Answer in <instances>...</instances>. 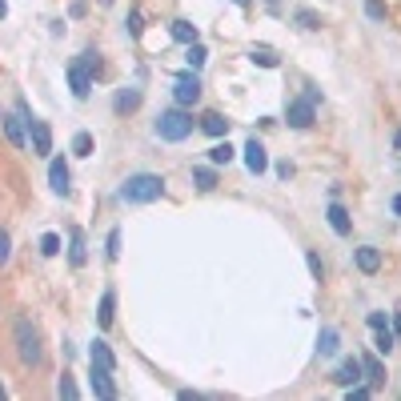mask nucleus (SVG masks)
I'll list each match as a JSON object with an SVG mask.
<instances>
[{
	"label": "nucleus",
	"mask_w": 401,
	"mask_h": 401,
	"mask_svg": "<svg viewBox=\"0 0 401 401\" xmlns=\"http://www.w3.org/2000/svg\"><path fill=\"white\" fill-rule=\"evenodd\" d=\"M188 133H193V116L185 113V104L161 113V121H157V137H161V140H185Z\"/></svg>",
	"instance_id": "obj_3"
},
{
	"label": "nucleus",
	"mask_w": 401,
	"mask_h": 401,
	"mask_svg": "<svg viewBox=\"0 0 401 401\" xmlns=\"http://www.w3.org/2000/svg\"><path fill=\"white\" fill-rule=\"evenodd\" d=\"M88 357H92L97 365H104V369H116V357H113V349H109V341H92Z\"/></svg>",
	"instance_id": "obj_20"
},
{
	"label": "nucleus",
	"mask_w": 401,
	"mask_h": 401,
	"mask_svg": "<svg viewBox=\"0 0 401 401\" xmlns=\"http://www.w3.org/2000/svg\"><path fill=\"white\" fill-rule=\"evenodd\" d=\"M365 397H369V389L365 385H349V401H365Z\"/></svg>",
	"instance_id": "obj_35"
},
{
	"label": "nucleus",
	"mask_w": 401,
	"mask_h": 401,
	"mask_svg": "<svg viewBox=\"0 0 401 401\" xmlns=\"http://www.w3.org/2000/svg\"><path fill=\"white\" fill-rule=\"evenodd\" d=\"M393 333H397V337H401V313L393 317Z\"/></svg>",
	"instance_id": "obj_37"
},
{
	"label": "nucleus",
	"mask_w": 401,
	"mask_h": 401,
	"mask_svg": "<svg viewBox=\"0 0 401 401\" xmlns=\"http://www.w3.org/2000/svg\"><path fill=\"white\" fill-rule=\"evenodd\" d=\"M85 257H88V253H85V233H80V229H68V261L80 269Z\"/></svg>",
	"instance_id": "obj_15"
},
{
	"label": "nucleus",
	"mask_w": 401,
	"mask_h": 401,
	"mask_svg": "<svg viewBox=\"0 0 401 401\" xmlns=\"http://www.w3.org/2000/svg\"><path fill=\"white\" fill-rule=\"evenodd\" d=\"M113 317H116V297H113V289H104V293H100V309H97V325L109 329Z\"/></svg>",
	"instance_id": "obj_14"
},
{
	"label": "nucleus",
	"mask_w": 401,
	"mask_h": 401,
	"mask_svg": "<svg viewBox=\"0 0 401 401\" xmlns=\"http://www.w3.org/2000/svg\"><path fill=\"white\" fill-rule=\"evenodd\" d=\"M185 61H188V68H200V64L209 61V52H205V44H200V40H193V44H188Z\"/></svg>",
	"instance_id": "obj_26"
},
{
	"label": "nucleus",
	"mask_w": 401,
	"mask_h": 401,
	"mask_svg": "<svg viewBox=\"0 0 401 401\" xmlns=\"http://www.w3.org/2000/svg\"><path fill=\"white\" fill-rule=\"evenodd\" d=\"M8 257H13V241H8L4 229H0V265H8Z\"/></svg>",
	"instance_id": "obj_33"
},
{
	"label": "nucleus",
	"mask_w": 401,
	"mask_h": 401,
	"mask_svg": "<svg viewBox=\"0 0 401 401\" xmlns=\"http://www.w3.org/2000/svg\"><path fill=\"white\" fill-rule=\"evenodd\" d=\"M353 261H357L361 273H377V269H381V253H377L373 245H361V249L353 253Z\"/></svg>",
	"instance_id": "obj_13"
},
{
	"label": "nucleus",
	"mask_w": 401,
	"mask_h": 401,
	"mask_svg": "<svg viewBox=\"0 0 401 401\" xmlns=\"http://www.w3.org/2000/svg\"><path fill=\"white\" fill-rule=\"evenodd\" d=\"M173 40L193 44V40H197V25H188V20H173Z\"/></svg>",
	"instance_id": "obj_24"
},
{
	"label": "nucleus",
	"mask_w": 401,
	"mask_h": 401,
	"mask_svg": "<svg viewBox=\"0 0 401 401\" xmlns=\"http://www.w3.org/2000/svg\"><path fill=\"white\" fill-rule=\"evenodd\" d=\"M233 4H237V8H249V0H233Z\"/></svg>",
	"instance_id": "obj_39"
},
{
	"label": "nucleus",
	"mask_w": 401,
	"mask_h": 401,
	"mask_svg": "<svg viewBox=\"0 0 401 401\" xmlns=\"http://www.w3.org/2000/svg\"><path fill=\"white\" fill-rule=\"evenodd\" d=\"M88 389H92V397H100V401H113V397H116L113 369H104V365H97V361H92V373H88Z\"/></svg>",
	"instance_id": "obj_5"
},
{
	"label": "nucleus",
	"mask_w": 401,
	"mask_h": 401,
	"mask_svg": "<svg viewBox=\"0 0 401 401\" xmlns=\"http://www.w3.org/2000/svg\"><path fill=\"white\" fill-rule=\"evenodd\" d=\"M68 85H73V97H88V88H92V68L85 61H73L68 64Z\"/></svg>",
	"instance_id": "obj_9"
},
{
	"label": "nucleus",
	"mask_w": 401,
	"mask_h": 401,
	"mask_svg": "<svg viewBox=\"0 0 401 401\" xmlns=\"http://www.w3.org/2000/svg\"><path fill=\"white\" fill-rule=\"evenodd\" d=\"M337 349H341V333H337V329H321V337H317V353H321V357H333Z\"/></svg>",
	"instance_id": "obj_18"
},
{
	"label": "nucleus",
	"mask_w": 401,
	"mask_h": 401,
	"mask_svg": "<svg viewBox=\"0 0 401 401\" xmlns=\"http://www.w3.org/2000/svg\"><path fill=\"white\" fill-rule=\"evenodd\" d=\"M161 197H164V181L157 173H133L121 185V200H128V205H149V200Z\"/></svg>",
	"instance_id": "obj_1"
},
{
	"label": "nucleus",
	"mask_w": 401,
	"mask_h": 401,
	"mask_svg": "<svg viewBox=\"0 0 401 401\" xmlns=\"http://www.w3.org/2000/svg\"><path fill=\"white\" fill-rule=\"evenodd\" d=\"M49 185H52V193H68V164H64V157H56V161L49 164Z\"/></svg>",
	"instance_id": "obj_12"
},
{
	"label": "nucleus",
	"mask_w": 401,
	"mask_h": 401,
	"mask_svg": "<svg viewBox=\"0 0 401 401\" xmlns=\"http://www.w3.org/2000/svg\"><path fill=\"white\" fill-rule=\"evenodd\" d=\"M297 20H301L305 28H321V25H317V16H313V13H297Z\"/></svg>",
	"instance_id": "obj_36"
},
{
	"label": "nucleus",
	"mask_w": 401,
	"mask_h": 401,
	"mask_svg": "<svg viewBox=\"0 0 401 401\" xmlns=\"http://www.w3.org/2000/svg\"><path fill=\"white\" fill-rule=\"evenodd\" d=\"M0 121H4V137H8V145H13V149H25L28 145V121H32L25 104H20V113H8V116H0Z\"/></svg>",
	"instance_id": "obj_4"
},
{
	"label": "nucleus",
	"mask_w": 401,
	"mask_h": 401,
	"mask_svg": "<svg viewBox=\"0 0 401 401\" xmlns=\"http://www.w3.org/2000/svg\"><path fill=\"white\" fill-rule=\"evenodd\" d=\"M305 265H309V273H313V277H317V281H321V273H325V269H321V257H317V253H313V249L305 253Z\"/></svg>",
	"instance_id": "obj_32"
},
{
	"label": "nucleus",
	"mask_w": 401,
	"mask_h": 401,
	"mask_svg": "<svg viewBox=\"0 0 401 401\" xmlns=\"http://www.w3.org/2000/svg\"><path fill=\"white\" fill-rule=\"evenodd\" d=\"M173 97H176V104H197V100H200V80L193 73L176 76V80H173Z\"/></svg>",
	"instance_id": "obj_6"
},
{
	"label": "nucleus",
	"mask_w": 401,
	"mask_h": 401,
	"mask_svg": "<svg viewBox=\"0 0 401 401\" xmlns=\"http://www.w3.org/2000/svg\"><path fill=\"white\" fill-rule=\"evenodd\" d=\"M389 325V313H369V329H381Z\"/></svg>",
	"instance_id": "obj_34"
},
{
	"label": "nucleus",
	"mask_w": 401,
	"mask_h": 401,
	"mask_svg": "<svg viewBox=\"0 0 401 401\" xmlns=\"http://www.w3.org/2000/svg\"><path fill=\"white\" fill-rule=\"evenodd\" d=\"M137 104H140V88H121V92H116V100H113L116 113H133Z\"/></svg>",
	"instance_id": "obj_19"
},
{
	"label": "nucleus",
	"mask_w": 401,
	"mask_h": 401,
	"mask_svg": "<svg viewBox=\"0 0 401 401\" xmlns=\"http://www.w3.org/2000/svg\"><path fill=\"white\" fill-rule=\"evenodd\" d=\"M73 152H76V157H92V137H88V133H76V137H73Z\"/></svg>",
	"instance_id": "obj_28"
},
{
	"label": "nucleus",
	"mask_w": 401,
	"mask_h": 401,
	"mask_svg": "<svg viewBox=\"0 0 401 401\" xmlns=\"http://www.w3.org/2000/svg\"><path fill=\"white\" fill-rule=\"evenodd\" d=\"M249 61L261 64V68H277V52H273V49H253Z\"/></svg>",
	"instance_id": "obj_27"
},
{
	"label": "nucleus",
	"mask_w": 401,
	"mask_h": 401,
	"mask_svg": "<svg viewBox=\"0 0 401 401\" xmlns=\"http://www.w3.org/2000/svg\"><path fill=\"white\" fill-rule=\"evenodd\" d=\"M373 333H377V341H373V349H377V353H389V349H393V345H397V333H393V329H389V325L373 329Z\"/></svg>",
	"instance_id": "obj_23"
},
{
	"label": "nucleus",
	"mask_w": 401,
	"mask_h": 401,
	"mask_svg": "<svg viewBox=\"0 0 401 401\" xmlns=\"http://www.w3.org/2000/svg\"><path fill=\"white\" fill-rule=\"evenodd\" d=\"M265 4H269V8H277V4H281V0H265Z\"/></svg>",
	"instance_id": "obj_42"
},
{
	"label": "nucleus",
	"mask_w": 401,
	"mask_h": 401,
	"mask_svg": "<svg viewBox=\"0 0 401 401\" xmlns=\"http://www.w3.org/2000/svg\"><path fill=\"white\" fill-rule=\"evenodd\" d=\"M361 373H365L369 385H381V381H385V365L377 361L373 353H365V357H361Z\"/></svg>",
	"instance_id": "obj_16"
},
{
	"label": "nucleus",
	"mask_w": 401,
	"mask_h": 401,
	"mask_svg": "<svg viewBox=\"0 0 401 401\" xmlns=\"http://www.w3.org/2000/svg\"><path fill=\"white\" fill-rule=\"evenodd\" d=\"M28 137H32V149H37V157H49L52 152V128H49V121H28Z\"/></svg>",
	"instance_id": "obj_8"
},
{
	"label": "nucleus",
	"mask_w": 401,
	"mask_h": 401,
	"mask_svg": "<svg viewBox=\"0 0 401 401\" xmlns=\"http://www.w3.org/2000/svg\"><path fill=\"white\" fill-rule=\"evenodd\" d=\"M393 213H397V217H401V197H393Z\"/></svg>",
	"instance_id": "obj_38"
},
{
	"label": "nucleus",
	"mask_w": 401,
	"mask_h": 401,
	"mask_svg": "<svg viewBox=\"0 0 401 401\" xmlns=\"http://www.w3.org/2000/svg\"><path fill=\"white\" fill-rule=\"evenodd\" d=\"M0 16H8V4H4V0H0Z\"/></svg>",
	"instance_id": "obj_40"
},
{
	"label": "nucleus",
	"mask_w": 401,
	"mask_h": 401,
	"mask_svg": "<svg viewBox=\"0 0 401 401\" xmlns=\"http://www.w3.org/2000/svg\"><path fill=\"white\" fill-rule=\"evenodd\" d=\"M245 164H249V173H265V169H269V157H265V149H261L257 137L245 145Z\"/></svg>",
	"instance_id": "obj_11"
},
{
	"label": "nucleus",
	"mask_w": 401,
	"mask_h": 401,
	"mask_svg": "<svg viewBox=\"0 0 401 401\" xmlns=\"http://www.w3.org/2000/svg\"><path fill=\"white\" fill-rule=\"evenodd\" d=\"M393 145H397V149H401V133H397V137H393Z\"/></svg>",
	"instance_id": "obj_43"
},
{
	"label": "nucleus",
	"mask_w": 401,
	"mask_h": 401,
	"mask_svg": "<svg viewBox=\"0 0 401 401\" xmlns=\"http://www.w3.org/2000/svg\"><path fill=\"white\" fill-rule=\"evenodd\" d=\"M193 181H197L200 193H213L217 188V173L209 169V164H197V169H193Z\"/></svg>",
	"instance_id": "obj_22"
},
{
	"label": "nucleus",
	"mask_w": 401,
	"mask_h": 401,
	"mask_svg": "<svg viewBox=\"0 0 401 401\" xmlns=\"http://www.w3.org/2000/svg\"><path fill=\"white\" fill-rule=\"evenodd\" d=\"M209 161H213V164H229V161H233V145H229V140H217L213 149H209Z\"/></svg>",
	"instance_id": "obj_25"
},
{
	"label": "nucleus",
	"mask_w": 401,
	"mask_h": 401,
	"mask_svg": "<svg viewBox=\"0 0 401 401\" xmlns=\"http://www.w3.org/2000/svg\"><path fill=\"white\" fill-rule=\"evenodd\" d=\"M4 397H8V389H4V385H0V401H4Z\"/></svg>",
	"instance_id": "obj_41"
},
{
	"label": "nucleus",
	"mask_w": 401,
	"mask_h": 401,
	"mask_svg": "<svg viewBox=\"0 0 401 401\" xmlns=\"http://www.w3.org/2000/svg\"><path fill=\"white\" fill-rule=\"evenodd\" d=\"M329 225H333V233H341V237H345V233H349V213H345V209H341L337 200H333V205H329Z\"/></svg>",
	"instance_id": "obj_21"
},
{
	"label": "nucleus",
	"mask_w": 401,
	"mask_h": 401,
	"mask_svg": "<svg viewBox=\"0 0 401 401\" xmlns=\"http://www.w3.org/2000/svg\"><path fill=\"white\" fill-rule=\"evenodd\" d=\"M56 393H61V397H68V401H73V397H80V389H76V381H73L68 373L61 377V385H56Z\"/></svg>",
	"instance_id": "obj_31"
},
{
	"label": "nucleus",
	"mask_w": 401,
	"mask_h": 401,
	"mask_svg": "<svg viewBox=\"0 0 401 401\" xmlns=\"http://www.w3.org/2000/svg\"><path fill=\"white\" fill-rule=\"evenodd\" d=\"M200 128H205L209 137H217V140H221V137L229 133V121H225L221 113H205V116H200Z\"/></svg>",
	"instance_id": "obj_17"
},
{
	"label": "nucleus",
	"mask_w": 401,
	"mask_h": 401,
	"mask_svg": "<svg viewBox=\"0 0 401 401\" xmlns=\"http://www.w3.org/2000/svg\"><path fill=\"white\" fill-rule=\"evenodd\" d=\"M104 257H109V261H116V257H121V233H109V241H104Z\"/></svg>",
	"instance_id": "obj_30"
},
{
	"label": "nucleus",
	"mask_w": 401,
	"mask_h": 401,
	"mask_svg": "<svg viewBox=\"0 0 401 401\" xmlns=\"http://www.w3.org/2000/svg\"><path fill=\"white\" fill-rule=\"evenodd\" d=\"M13 337H16V353H20V361H25V365H40V357H44V349H40V333H37V325H32L25 313L16 317Z\"/></svg>",
	"instance_id": "obj_2"
},
{
	"label": "nucleus",
	"mask_w": 401,
	"mask_h": 401,
	"mask_svg": "<svg viewBox=\"0 0 401 401\" xmlns=\"http://www.w3.org/2000/svg\"><path fill=\"white\" fill-rule=\"evenodd\" d=\"M40 253H44V257H56V253H61V237H56V233H44V237H40Z\"/></svg>",
	"instance_id": "obj_29"
},
{
	"label": "nucleus",
	"mask_w": 401,
	"mask_h": 401,
	"mask_svg": "<svg viewBox=\"0 0 401 401\" xmlns=\"http://www.w3.org/2000/svg\"><path fill=\"white\" fill-rule=\"evenodd\" d=\"M313 113H317V109H313V100H309V97H301V100H289V125H293V128H309V125H313Z\"/></svg>",
	"instance_id": "obj_7"
},
{
	"label": "nucleus",
	"mask_w": 401,
	"mask_h": 401,
	"mask_svg": "<svg viewBox=\"0 0 401 401\" xmlns=\"http://www.w3.org/2000/svg\"><path fill=\"white\" fill-rule=\"evenodd\" d=\"M361 377H365V373H361V357H345V361L337 365V373H333V381L349 389V385H357Z\"/></svg>",
	"instance_id": "obj_10"
}]
</instances>
